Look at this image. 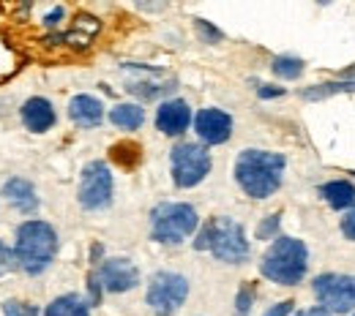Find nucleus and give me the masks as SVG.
I'll return each instance as SVG.
<instances>
[{
    "label": "nucleus",
    "mask_w": 355,
    "mask_h": 316,
    "mask_svg": "<svg viewBox=\"0 0 355 316\" xmlns=\"http://www.w3.org/2000/svg\"><path fill=\"white\" fill-rule=\"evenodd\" d=\"M101 289H104V286H101V281H98V275H96V272H90L88 275V306H98V303H101Z\"/></svg>",
    "instance_id": "nucleus-28"
},
{
    "label": "nucleus",
    "mask_w": 355,
    "mask_h": 316,
    "mask_svg": "<svg viewBox=\"0 0 355 316\" xmlns=\"http://www.w3.org/2000/svg\"><path fill=\"white\" fill-rule=\"evenodd\" d=\"M200 224L197 210L186 202H164L150 213V232L156 243H183Z\"/></svg>",
    "instance_id": "nucleus-5"
},
{
    "label": "nucleus",
    "mask_w": 355,
    "mask_h": 316,
    "mask_svg": "<svg viewBox=\"0 0 355 316\" xmlns=\"http://www.w3.org/2000/svg\"><path fill=\"white\" fill-rule=\"evenodd\" d=\"M252 306H254V286H252V284H243V286L238 289V297H235V314L249 316Z\"/></svg>",
    "instance_id": "nucleus-22"
},
{
    "label": "nucleus",
    "mask_w": 355,
    "mask_h": 316,
    "mask_svg": "<svg viewBox=\"0 0 355 316\" xmlns=\"http://www.w3.org/2000/svg\"><path fill=\"white\" fill-rule=\"evenodd\" d=\"M309 268V251L304 245V240L295 237H276V243L270 245L260 262V270L266 278L282 286H295L304 281Z\"/></svg>",
    "instance_id": "nucleus-2"
},
{
    "label": "nucleus",
    "mask_w": 355,
    "mask_h": 316,
    "mask_svg": "<svg viewBox=\"0 0 355 316\" xmlns=\"http://www.w3.org/2000/svg\"><path fill=\"white\" fill-rule=\"evenodd\" d=\"M191 123V109L186 101L173 98V101H164L159 109H156V129L167 136L183 134Z\"/></svg>",
    "instance_id": "nucleus-12"
},
{
    "label": "nucleus",
    "mask_w": 355,
    "mask_h": 316,
    "mask_svg": "<svg viewBox=\"0 0 355 316\" xmlns=\"http://www.w3.org/2000/svg\"><path fill=\"white\" fill-rule=\"evenodd\" d=\"M63 14H66V11H63V6H55V8L44 17V25L46 28H55V25L63 19Z\"/></svg>",
    "instance_id": "nucleus-31"
},
{
    "label": "nucleus",
    "mask_w": 355,
    "mask_h": 316,
    "mask_svg": "<svg viewBox=\"0 0 355 316\" xmlns=\"http://www.w3.org/2000/svg\"><path fill=\"white\" fill-rule=\"evenodd\" d=\"M14 268H19V265H17V254L0 240V278H3L8 270H14Z\"/></svg>",
    "instance_id": "nucleus-27"
},
{
    "label": "nucleus",
    "mask_w": 355,
    "mask_h": 316,
    "mask_svg": "<svg viewBox=\"0 0 355 316\" xmlns=\"http://www.w3.org/2000/svg\"><path fill=\"white\" fill-rule=\"evenodd\" d=\"M314 295L328 314L355 311V275L322 272L314 278Z\"/></svg>",
    "instance_id": "nucleus-7"
},
{
    "label": "nucleus",
    "mask_w": 355,
    "mask_h": 316,
    "mask_svg": "<svg viewBox=\"0 0 355 316\" xmlns=\"http://www.w3.org/2000/svg\"><path fill=\"white\" fill-rule=\"evenodd\" d=\"M342 234L355 243V207H350V213L342 219Z\"/></svg>",
    "instance_id": "nucleus-29"
},
{
    "label": "nucleus",
    "mask_w": 355,
    "mask_h": 316,
    "mask_svg": "<svg viewBox=\"0 0 355 316\" xmlns=\"http://www.w3.org/2000/svg\"><path fill=\"white\" fill-rule=\"evenodd\" d=\"M3 314L6 316H39V311L33 306H25L19 300H6L3 303Z\"/></svg>",
    "instance_id": "nucleus-26"
},
{
    "label": "nucleus",
    "mask_w": 355,
    "mask_h": 316,
    "mask_svg": "<svg viewBox=\"0 0 355 316\" xmlns=\"http://www.w3.org/2000/svg\"><path fill=\"white\" fill-rule=\"evenodd\" d=\"M173 180L178 188H191L197 183L205 180V175L211 172V153L197 145V142H183L173 147Z\"/></svg>",
    "instance_id": "nucleus-6"
},
{
    "label": "nucleus",
    "mask_w": 355,
    "mask_h": 316,
    "mask_svg": "<svg viewBox=\"0 0 355 316\" xmlns=\"http://www.w3.org/2000/svg\"><path fill=\"white\" fill-rule=\"evenodd\" d=\"M197 251L211 248L216 259L230 262V265H241L249 259V240L243 234V226L232 219H214L202 226L200 237L194 240Z\"/></svg>",
    "instance_id": "nucleus-4"
},
{
    "label": "nucleus",
    "mask_w": 355,
    "mask_h": 316,
    "mask_svg": "<svg viewBox=\"0 0 355 316\" xmlns=\"http://www.w3.org/2000/svg\"><path fill=\"white\" fill-rule=\"evenodd\" d=\"M112 202V172L104 161H90L80 178V205L85 210H101Z\"/></svg>",
    "instance_id": "nucleus-9"
},
{
    "label": "nucleus",
    "mask_w": 355,
    "mask_h": 316,
    "mask_svg": "<svg viewBox=\"0 0 355 316\" xmlns=\"http://www.w3.org/2000/svg\"><path fill=\"white\" fill-rule=\"evenodd\" d=\"M96 275H98L101 286H104L107 292H115V295L129 292V289H134V286L139 284V270L134 268L132 259H123V257L101 262V268H98Z\"/></svg>",
    "instance_id": "nucleus-10"
},
{
    "label": "nucleus",
    "mask_w": 355,
    "mask_h": 316,
    "mask_svg": "<svg viewBox=\"0 0 355 316\" xmlns=\"http://www.w3.org/2000/svg\"><path fill=\"white\" fill-rule=\"evenodd\" d=\"M110 120H112L118 129H123V131H134V129H139V126L145 123V112H142L139 104H118V106L110 112Z\"/></svg>",
    "instance_id": "nucleus-18"
},
{
    "label": "nucleus",
    "mask_w": 355,
    "mask_h": 316,
    "mask_svg": "<svg viewBox=\"0 0 355 316\" xmlns=\"http://www.w3.org/2000/svg\"><path fill=\"white\" fill-rule=\"evenodd\" d=\"M69 118L83 129H93L104 120V106L93 95H74L69 104Z\"/></svg>",
    "instance_id": "nucleus-14"
},
{
    "label": "nucleus",
    "mask_w": 355,
    "mask_h": 316,
    "mask_svg": "<svg viewBox=\"0 0 355 316\" xmlns=\"http://www.w3.org/2000/svg\"><path fill=\"white\" fill-rule=\"evenodd\" d=\"M90 306L80 295H60L46 306L44 316H88Z\"/></svg>",
    "instance_id": "nucleus-17"
},
{
    "label": "nucleus",
    "mask_w": 355,
    "mask_h": 316,
    "mask_svg": "<svg viewBox=\"0 0 355 316\" xmlns=\"http://www.w3.org/2000/svg\"><path fill=\"white\" fill-rule=\"evenodd\" d=\"M284 156L270 150H243L235 161V180L252 196V199H268L279 191L282 175H284Z\"/></svg>",
    "instance_id": "nucleus-1"
},
{
    "label": "nucleus",
    "mask_w": 355,
    "mask_h": 316,
    "mask_svg": "<svg viewBox=\"0 0 355 316\" xmlns=\"http://www.w3.org/2000/svg\"><path fill=\"white\" fill-rule=\"evenodd\" d=\"M148 306L156 316H173L189 297V281L178 272H156L148 284Z\"/></svg>",
    "instance_id": "nucleus-8"
},
{
    "label": "nucleus",
    "mask_w": 355,
    "mask_h": 316,
    "mask_svg": "<svg viewBox=\"0 0 355 316\" xmlns=\"http://www.w3.org/2000/svg\"><path fill=\"white\" fill-rule=\"evenodd\" d=\"M295 316H331L322 306H314V308H306V311H298Z\"/></svg>",
    "instance_id": "nucleus-33"
},
{
    "label": "nucleus",
    "mask_w": 355,
    "mask_h": 316,
    "mask_svg": "<svg viewBox=\"0 0 355 316\" xmlns=\"http://www.w3.org/2000/svg\"><path fill=\"white\" fill-rule=\"evenodd\" d=\"M101 257V245H93V251H90V259H93V265H96V259Z\"/></svg>",
    "instance_id": "nucleus-34"
},
{
    "label": "nucleus",
    "mask_w": 355,
    "mask_h": 316,
    "mask_svg": "<svg viewBox=\"0 0 355 316\" xmlns=\"http://www.w3.org/2000/svg\"><path fill=\"white\" fill-rule=\"evenodd\" d=\"M270 68H273V74L282 77V80H298V77L304 74V60L290 57V55H282V57H276V60L270 63Z\"/></svg>",
    "instance_id": "nucleus-20"
},
{
    "label": "nucleus",
    "mask_w": 355,
    "mask_h": 316,
    "mask_svg": "<svg viewBox=\"0 0 355 316\" xmlns=\"http://www.w3.org/2000/svg\"><path fill=\"white\" fill-rule=\"evenodd\" d=\"M320 196L334 207V210H347L355 207V185L350 180H331L320 185Z\"/></svg>",
    "instance_id": "nucleus-16"
},
{
    "label": "nucleus",
    "mask_w": 355,
    "mask_h": 316,
    "mask_svg": "<svg viewBox=\"0 0 355 316\" xmlns=\"http://www.w3.org/2000/svg\"><path fill=\"white\" fill-rule=\"evenodd\" d=\"M355 91V80H339V82H322V85H314L301 93L306 101H322L328 95H336V93H353Z\"/></svg>",
    "instance_id": "nucleus-19"
},
{
    "label": "nucleus",
    "mask_w": 355,
    "mask_h": 316,
    "mask_svg": "<svg viewBox=\"0 0 355 316\" xmlns=\"http://www.w3.org/2000/svg\"><path fill=\"white\" fill-rule=\"evenodd\" d=\"M22 123H25L31 131L44 134L46 129H52V123H55V109H52V104H49L46 98H42V95L28 98V101L22 104Z\"/></svg>",
    "instance_id": "nucleus-13"
},
{
    "label": "nucleus",
    "mask_w": 355,
    "mask_h": 316,
    "mask_svg": "<svg viewBox=\"0 0 355 316\" xmlns=\"http://www.w3.org/2000/svg\"><path fill=\"white\" fill-rule=\"evenodd\" d=\"M194 131L200 134V139L205 145H222L232 134V118L222 112V109H202L194 118Z\"/></svg>",
    "instance_id": "nucleus-11"
},
{
    "label": "nucleus",
    "mask_w": 355,
    "mask_h": 316,
    "mask_svg": "<svg viewBox=\"0 0 355 316\" xmlns=\"http://www.w3.org/2000/svg\"><path fill=\"white\" fill-rule=\"evenodd\" d=\"M293 306H295L293 300H284V303H279V306H270L263 316H290L293 314Z\"/></svg>",
    "instance_id": "nucleus-30"
},
{
    "label": "nucleus",
    "mask_w": 355,
    "mask_h": 316,
    "mask_svg": "<svg viewBox=\"0 0 355 316\" xmlns=\"http://www.w3.org/2000/svg\"><path fill=\"white\" fill-rule=\"evenodd\" d=\"M279 224H282V213H273V216H268L266 221L257 226V237H260V240H276Z\"/></svg>",
    "instance_id": "nucleus-25"
},
{
    "label": "nucleus",
    "mask_w": 355,
    "mask_h": 316,
    "mask_svg": "<svg viewBox=\"0 0 355 316\" xmlns=\"http://www.w3.org/2000/svg\"><path fill=\"white\" fill-rule=\"evenodd\" d=\"M14 71H17V57H14L11 46H6L3 41H0V82L8 80Z\"/></svg>",
    "instance_id": "nucleus-23"
},
{
    "label": "nucleus",
    "mask_w": 355,
    "mask_h": 316,
    "mask_svg": "<svg viewBox=\"0 0 355 316\" xmlns=\"http://www.w3.org/2000/svg\"><path fill=\"white\" fill-rule=\"evenodd\" d=\"M110 153H112V158H115L118 164H123V167H134V164L139 161V145H134V142H121V145H115Z\"/></svg>",
    "instance_id": "nucleus-21"
},
{
    "label": "nucleus",
    "mask_w": 355,
    "mask_h": 316,
    "mask_svg": "<svg viewBox=\"0 0 355 316\" xmlns=\"http://www.w3.org/2000/svg\"><path fill=\"white\" fill-rule=\"evenodd\" d=\"M194 25H197V33H200V39L205 41V44H219L224 39L222 30H216L211 22H205V19H194Z\"/></svg>",
    "instance_id": "nucleus-24"
},
{
    "label": "nucleus",
    "mask_w": 355,
    "mask_h": 316,
    "mask_svg": "<svg viewBox=\"0 0 355 316\" xmlns=\"http://www.w3.org/2000/svg\"><path fill=\"white\" fill-rule=\"evenodd\" d=\"M260 98H276V95H284V88H273V85H263L260 88Z\"/></svg>",
    "instance_id": "nucleus-32"
},
{
    "label": "nucleus",
    "mask_w": 355,
    "mask_h": 316,
    "mask_svg": "<svg viewBox=\"0 0 355 316\" xmlns=\"http://www.w3.org/2000/svg\"><path fill=\"white\" fill-rule=\"evenodd\" d=\"M58 251V232L46 221H25L17 229V265L31 275L44 272Z\"/></svg>",
    "instance_id": "nucleus-3"
},
{
    "label": "nucleus",
    "mask_w": 355,
    "mask_h": 316,
    "mask_svg": "<svg viewBox=\"0 0 355 316\" xmlns=\"http://www.w3.org/2000/svg\"><path fill=\"white\" fill-rule=\"evenodd\" d=\"M3 196L19 210V213H33L39 207V199H36V188L22 178H11L8 183H3Z\"/></svg>",
    "instance_id": "nucleus-15"
}]
</instances>
